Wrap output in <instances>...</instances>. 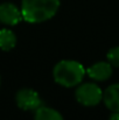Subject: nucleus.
I'll return each mask as SVG.
<instances>
[{
	"label": "nucleus",
	"mask_w": 119,
	"mask_h": 120,
	"mask_svg": "<svg viewBox=\"0 0 119 120\" xmlns=\"http://www.w3.org/2000/svg\"><path fill=\"white\" fill-rule=\"evenodd\" d=\"M60 5L61 0H22L20 9L25 21L40 23L54 18Z\"/></svg>",
	"instance_id": "1"
},
{
	"label": "nucleus",
	"mask_w": 119,
	"mask_h": 120,
	"mask_svg": "<svg viewBox=\"0 0 119 120\" xmlns=\"http://www.w3.org/2000/svg\"><path fill=\"white\" fill-rule=\"evenodd\" d=\"M85 74V68L74 60H62L53 69L54 80L64 87L77 86L82 83Z\"/></svg>",
	"instance_id": "2"
},
{
	"label": "nucleus",
	"mask_w": 119,
	"mask_h": 120,
	"mask_svg": "<svg viewBox=\"0 0 119 120\" xmlns=\"http://www.w3.org/2000/svg\"><path fill=\"white\" fill-rule=\"evenodd\" d=\"M75 98L83 106H96L103 100V90L96 83H81L75 90Z\"/></svg>",
	"instance_id": "3"
},
{
	"label": "nucleus",
	"mask_w": 119,
	"mask_h": 120,
	"mask_svg": "<svg viewBox=\"0 0 119 120\" xmlns=\"http://www.w3.org/2000/svg\"><path fill=\"white\" fill-rule=\"evenodd\" d=\"M15 103L23 111H35L42 105L40 94L33 89H21L15 94Z\"/></svg>",
	"instance_id": "4"
},
{
	"label": "nucleus",
	"mask_w": 119,
	"mask_h": 120,
	"mask_svg": "<svg viewBox=\"0 0 119 120\" xmlns=\"http://www.w3.org/2000/svg\"><path fill=\"white\" fill-rule=\"evenodd\" d=\"M22 18L21 9L12 4V2H2L0 4V22L6 26H15L18 25Z\"/></svg>",
	"instance_id": "5"
},
{
	"label": "nucleus",
	"mask_w": 119,
	"mask_h": 120,
	"mask_svg": "<svg viewBox=\"0 0 119 120\" xmlns=\"http://www.w3.org/2000/svg\"><path fill=\"white\" fill-rule=\"evenodd\" d=\"M86 74L96 82H105L110 79L113 74V67L106 61H99L86 69Z\"/></svg>",
	"instance_id": "6"
},
{
	"label": "nucleus",
	"mask_w": 119,
	"mask_h": 120,
	"mask_svg": "<svg viewBox=\"0 0 119 120\" xmlns=\"http://www.w3.org/2000/svg\"><path fill=\"white\" fill-rule=\"evenodd\" d=\"M102 101L111 112H119V83L109 85L103 91Z\"/></svg>",
	"instance_id": "7"
},
{
	"label": "nucleus",
	"mask_w": 119,
	"mask_h": 120,
	"mask_svg": "<svg viewBox=\"0 0 119 120\" xmlns=\"http://www.w3.org/2000/svg\"><path fill=\"white\" fill-rule=\"evenodd\" d=\"M34 120H64L62 114L53 107L40 106L34 111Z\"/></svg>",
	"instance_id": "8"
},
{
	"label": "nucleus",
	"mask_w": 119,
	"mask_h": 120,
	"mask_svg": "<svg viewBox=\"0 0 119 120\" xmlns=\"http://www.w3.org/2000/svg\"><path fill=\"white\" fill-rule=\"evenodd\" d=\"M16 44V36L13 30L8 28L0 29V49L4 51L12 50Z\"/></svg>",
	"instance_id": "9"
},
{
	"label": "nucleus",
	"mask_w": 119,
	"mask_h": 120,
	"mask_svg": "<svg viewBox=\"0 0 119 120\" xmlns=\"http://www.w3.org/2000/svg\"><path fill=\"white\" fill-rule=\"evenodd\" d=\"M107 62L113 67V68H119V45L111 48L107 54H106Z\"/></svg>",
	"instance_id": "10"
},
{
	"label": "nucleus",
	"mask_w": 119,
	"mask_h": 120,
	"mask_svg": "<svg viewBox=\"0 0 119 120\" xmlns=\"http://www.w3.org/2000/svg\"><path fill=\"white\" fill-rule=\"evenodd\" d=\"M0 85H1V77H0Z\"/></svg>",
	"instance_id": "11"
}]
</instances>
